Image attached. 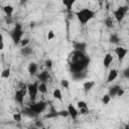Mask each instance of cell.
I'll return each instance as SVG.
<instances>
[{"mask_svg":"<svg viewBox=\"0 0 129 129\" xmlns=\"http://www.w3.org/2000/svg\"><path fill=\"white\" fill-rule=\"evenodd\" d=\"M90 63V57L86 56L84 51L74 50L71 56L70 70L72 73H81L86 72Z\"/></svg>","mask_w":129,"mask_h":129,"instance_id":"6da1fadb","label":"cell"},{"mask_svg":"<svg viewBox=\"0 0 129 129\" xmlns=\"http://www.w3.org/2000/svg\"><path fill=\"white\" fill-rule=\"evenodd\" d=\"M75 15L78 19V21L82 25H86L88 22H90L96 15V12L93 11L90 8H83L77 12H75Z\"/></svg>","mask_w":129,"mask_h":129,"instance_id":"7a4b0ae2","label":"cell"},{"mask_svg":"<svg viewBox=\"0 0 129 129\" xmlns=\"http://www.w3.org/2000/svg\"><path fill=\"white\" fill-rule=\"evenodd\" d=\"M23 33H24V31H23L22 25L20 23H16L14 28L10 31V37H11V39L15 45H19V42L22 39Z\"/></svg>","mask_w":129,"mask_h":129,"instance_id":"3957f363","label":"cell"},{"mask_svg":"<svg viewBox=\"0 0 129 129\" xmlns=\"http://www.w3.org/2000/svg\"><path fill=\"white\" fill-rule=\"evenodd\" d=\"M127 12H128V5L119 6L117 9L113 10V15H114L115 20L118 23H121V21L124 19V17H125V15H126Z\"/></svg>","mask_w":129,"mask_h":129,"instance_id":"277c9868","label":"cell"},{"mask_svg":"<svg viewBox=\"0 0 129 129\" xmlns=\"http://www.w3.org/2000/svg\"><path fill=\"white\" fill-rule=\"evenodd\" d=\"M28 106L33 110V112L36 115H40L41 113H43L45 111V109L47 107V104L44 101H37V102H32Z\"/></svg>","mask_w":129,"mask_h":129,"instance_id":"5b68a950","label":"cell"},{"mask_svg":"<svg viewBox=\"0 0 129 129\" xmlns=\"http://www.w3.org/2000/svg\"><path fill=\"white\" fill-rule=\"evenodd\" d=\"M38 83L39 82H34V83H30L26 86V91H27V94L31 101H34L38 94Z\"/></svg>","mask_w":129,"mask_h":129,"instance_id":"8992f818","label":"cell"},{"mask_svg":"<svg viewBox=\"0 0 129 129\" xmlns=\"http://www.w3.org/2000/svg\"><path fill=\"white\" fill-rule=\"evenodd\" d=\"M27 91H26V87L24 86L23 88H20L18 89L16 92H15V95H14V100L16 101V103L20 104V105H23L24 103V98H25V95H26Z\"/></svg>","mask_w":129,"mask_h":129,"instance_id":"52a82bcc","label":"cell"},{"mask_svg":"<svg viewBox=\"0 0 129 129\" xmlns=\"http://www.w3.org/2000/svg\"><path fill=\"white\" fill-rule=\"evenodd\" d=\"M114 52L116 53V55H117V57H118V60H119L120 62H122V61L124 60L125 56H126L127 53H128V49H127L126 47H124V46H117V47L114 49Z\"/></svg>","mask_w":129,"mask_h":129,"instance_id":"ba28073f","label":"cell"},{"mask_svg":"<svg viewBox=\"0 0 129 129\" xmlns=\"http://www.w3.org/2000/svg\"><path fill=\"white\" fill-rule=\"evenodd\" d=\"M36 78L39 83H47L48 80L50 79V75H49L48 71H42L36 75Z\"/></svg>","mask_w":129,"mask_h":129,"instance_id":"9c48e42d","label":"cell"},{"mask_svg":"<svg viewBox=\"0 0 129 129\" xmlns=\"http://www.w3.org/2000/svg\"><path fill=\"white\" fill-rule=\"evenodd\" d=\"M67 110H68V112H69V116H70L73 120H76L77 117H78V115H79L78 109H77L73 104H69Z\"/></svg>","mask_w":129,"mask_h":129,"instance_id":"30bf717a","label":"cell"},{"mask_svg":"<svg viewBox=\"0 0 129 129\" xmlns=\"http://www.w3.org/2000/svg\"><path fill=\"white\" fill-rule=\"evenodd\" d=\"M113 60H114L113 54L110 53V52H107V53L105 54L104 58H103V66H104V68H105V69H108V68L111 66V63H112Z\"/></svg>","mask_w":129,"mask_h":129,"instance_id":"8fae6325","label":"cell"},{"mask_svg":"<svg viewBox=\"0 0 129 129\" xmlns=\"http://www.w3.org/2000/svg\"><path fill=\"white\" fill-rule=\"evenodd\" d=\"M21 113H22V115H25V116H27V117H29V118H32V119H35V118L38 116V115H36V114L33 112V110H32L29 106L24 107V108L22 109Z\"/></svg>","mask_w":129,"mask_h":129,"instance_id":"7c38bea8","label":"cell"},{"mask_svg":"<svg viewBox=\"0 0 129 129\" xmlns=\"http://www.w3.org/2000/svg\"><path fill=\"white\" fill-rule=\"evenodd\" d=\"M118 70H116V69H112V70H110V72L108 73V76H107V83H112L113 81H115L116 79H117V77H118Z\"/></svg>","mask_w":129,"mask_h":129,"instance_id":"4fadbf2b","label":"cell"},{"mask_svg":"<svg viewBox=\"0 0 129 129\" xmlns=\"http://www.w3.org/2000/svg\"><path fill=\"white\" fill-rule=\"evenodd\" d=\"M3 12L5 13V15L8 17V18H11L12 17V14L14 12V7L10 4H7L5 6H3Z\"/></svg>","mask_w":129,"mask_h":129,"instance_id":"5bb4252c","label":"cell"},{"mask_svg":"<svg viewBox=\"0 0 129 129\" xmlns=\"http://www.w3.org/2000/svg\"><path fill=\"white\" fill-rule=\"evenodd\" d=\"M28 73H29V75H31V76H35L36 75V73H37V71H38V64L36 63V62H30L29 64H28Z\"/></svg>","mask_w":129,"mask_h":129,"instance_id":"9a60e30c","label":"cell"},{"mask_svg":"<svg viewBox=\"0 0 129 129\" xmlns=\"http://www.w3.org/2000/svg\"><path fill=\"white\" fill-rule=\"evenodd\" d=\"M86 47H87V43H86V42L78 41V42H75V43H74V48H75V50H80V51H84V52H85Z\"/></svg>","mask_w":129,"mask_h":129,"instance_id":"2e32d148","label":"cell"},{"mask_svg":"<svg viewBox=\"0 0 129 129\" xmlns=\"http://www.w3.org/2000/svg\"><path fill=\"white\" fill-rule=\"evenodd\" d=\"M120 86L119 85H114V86H111L109 88V91H108V95L111 97V98H115L116 95H117V92L119 90Z\"/></svg>","mask_w":129,"mask_h":129,"instance_id":"e0dca14e","label":"cell"},{"mask_svg":"<svg viewBox=\"0 0 129 129\" xmlns=\"http://www.w3.org/2000/svg\"><path fill=\"white\" fill-rule=\"evenodd\" d=\"M95 85H96V83L94 81H87L83 84V88H84L85 92H90L95 87Z\"/></svg>","mask_w":129,"mask_h":129,"instance_id":"ac0fdd59","label":"cell"},{"mask_svg":"<svg viewBox=\"0 0 129 129\" xmlns=\"http://www.w3.org/2000/svg\"><path fill=\"white\" fill-rule=\"evenodd\" d=\"M61 2L63 4V6L67 8V10L68 11H71L72 8H73V6L77 2V0H61Z\"/></svg>","mask_w":129,"mask_h":129,"instance_id":"d6986e66","label":"cell"},{"mask_svg":"<svg viewBox=\"0 0 129 129\" xmlns=\"http://www.w3.org/2000/svg\"><path fill=\"white\" fill-rule=\"evenodd\" d=\"M72 77L74 80L76 81H80V80H83L87 77V74L85 72H81V73H72Z\"/></svg>","mask_w":129,"mask_h":129,"instance_id":"ffe728a7","label":"cell"},{"mask_svg":"<svg viewBox=\"0 0 129 129\" xmlns=\"http://www.w3.org/2000/svg\"><path fill=\"white\" fill-rule=\"evenodd\" d=\"M52 97L55 99V100H58V101H62V94H61V91L60 89H54L53 92H52Z\"/></svg>","mask_w":129,"mask_h":129,"instance_id":"44dd1931","label":"cell"},{"mask_svg":"<svg viewBox=\"0 0 129 129\" xmlns=\"http://www.w3.org/2000/svg\"><path fill=\"white\" fill-rule=\"evenodd\" d=\"M120 37L116 34V33H112L111 35H110V37H109V42L110 43H113V44H117V43H119L120 42Z\"/></svg>","mask_w":129,"mask_h":129,"instance_id":"7402d4cb","label":"cell"},{"mask_svg":"<svg viewBox=\"0 0 129 129\" xmlns=\"http://www.w3.org/2000/svg\"><path fill=\"white\" fill-rule=\"evenodd\" d=\"M20 53H21L22 55H30V54L32 53V48H31L30 46H28V45H26V46H24V47H21Z\"/></svg>","mask_w":129,"mask_h":129,"instance_id":"603a6c76","label":"cell"},{"mask_svg":"<svg viewBox=\"0 0 129 129\" xmlns=\"http://www.w3.org/2000/svg\"><path fill=\"white\" fill-rule=\"evenodd\" d=\"M38 92H40L41 94H46L47 93L46 83H38Z\"/></svg>","mask_w":129,"mask_h":129,"instance_id":"cb8c5ba5","label":"cell"},{"mask_svg":"<svg viewBox=\"0 0 129 129\" xmlns=\"http://www.w3.org/2000/svg\"><path fill=\"white\" fill-rule=\"evenodd\" d=\"M10 75H11V72H10V69L8 68V69H4V70L2 71L0 77H1L2 79H8V78L10 77Z\"/></svg>","mask_w":129,"mask_h":129,"instance_id":"d4e9b609","label":"cell"},{"mask_svg":"<svg viewBox=\"0 0 129 129\" xmlns=\"http://www.w3.org/2000/svg\"><path fill=\"white\" fill-rule=\"evenodd\" d=\"M12 118L15 122H21L22 121V113L21 112H17V113H13Z\"/></svg>","mask_w":129,"mask_h":129,"instance_id":"484cf974","label":"cell"},{"mask_svg":"<svg viewBox=\"0 0 129 129\" xmlns=\"http://www.w3.org/2000/svg\"><path fill=\"white\" fill-rule=\"evenodd\" d=\"M104 23H105V25H106L108 28H113V26H114V24H113V19H112L110 16H108V17L105 19Z\"/></svg>","mask_w":129,"mask_h":129,"instance_id":"4316f807","label":"cell"},{"mask_svg":"<svg viewBox=\"0 0 129 129\" xmlns=\"http://www.w3.org/2000/svg\"><path fill=\"white\" fill-rule=\"evenodd\" d=\"M110 100H111V97L108 95V93L107 94H105V95H103V97H102V104L103 105H108L109 103H110Z\"/></svg>","mask_w":129,"mask_h":129,"instance_id":"83f0119b","label":"cell"},{"mask_svg":"<svg viewBox=\"0 0 129 129\" xmlns=\"http://www.w3.org/2000/svg\"><path fill=\"white\" fill-rule=\"evenodd\" d=\"M29 42H30V40L27 38V37H22V39L20 40V42H19V45L21 46V47H24V46H26V45H28L29 44Z\"/></svg>","mask_w":129,"mask_h":129,"instance_id":"f1b7e54d","label":"cell"},{"mask_svg":"<svg viewBox=\"0 0 129 129\" xmlns=\"http://www.w3.org/2000/svg\"><path fill=\"white\" fill-rule=\"evenodd\" d=\"M60 86H61L63 89H69V87H70V82H69L67 79H61V80H60Z\"/></svg>","mask_w":129,"mask_h":129,"instance_id":"f546056e","label":"cell"},{"mask_svg":"<svg viewBox=\"0 0 129 129\" xmlns=\"http://www.w3.org/2000/svg\"><path fill=\"white\" fill-rule=\"evenodd\" d=\"M54 117H57V111H55L51 108V111L45 115V118H54Z\"/></svg>","mask_w":129,"mask_h":129,"instance_id":"4dcf8cb0","label":"cell"},{"mask_svg":"<svg viewBox=\"0 0 129 129\" xmlns=\"http://www.w3.org/2000/svg\"><path fill=\"white\" fill-rule=\"evenodd\" d=\"M57 116L67 118V117H69V112H68V110H60V111H57Z\"/></svg>","mask_w":129,"mask_h":129,"instance_id":"1f68e13d","label":"cell"},{"mask_svg":"<svg viewBox=\"0 0 129 129\" xmlns=\"http://www.w3.org/2000/svg\"><path fill=\"white\" fill-rule=\"evenodd\" d=\"M77 108L78 109H82V108H88V105L85 101H79L77 103Z\"/></svg>","mask_w":129,"mask_h":129,"instance_id":"d6a6232c","label":"cell"},{"mask_svg":"<svg viewBox=\"0 0 129 129\" xmlns=\"http://www.w3.org/2000/svg\"><path fill=\"white\" fill-rule=\"evenodd\" d=\"M44 64H45V67H46L48 70H50V69L52 68V64H53V62H52V60H51L50 58H47V59L45 60Z\"/></svg>","mask_w":129,"mask_h":129,"instance_id":"836d02e7","label":"cell"},{"mask_svg":"<svg viewBox=\"0 0 129 129\" xmlns=\"http://www.w3.org/2000/svg\"><path fill=\"white\" fill-rule=\"evenodd\" d=\"M4 49V37H3V34L0 32V50H3Z\"/></svg>","mask_w":129,"mask_h":129,"instance_id":"e575fe53","label":"cell"},{"mask_svg":"<svg viewBox=\"0 0 129 129\" xmlns=\"http://www.w3.org/2000/svg\"><path fill=\"white\" fill-rule=\"evenodd\" d=\"M47 40H51V39H53L54 38V32L52 31V30H49L48 31V33H47Z\"/></svg>","mask_w":129,"mask_h":129,"instance_id":"d590c367","label":"cell"},{"mask_svg":"<svg viewBox=\"0 0 129 129\" xmlns=\"http://www.w3.org/2000/svg\"><path fill=\"white\" fill-rule=\"evenodd\" d=\"M79 114H82V115H86L89 113V109L88 108H82V109H79Z\"/></svg>","mask_w":129,"mask_h":129,"instance_id":"8d00e7d4","label":"cell"},{"mask_svg":"<svg viewBox=\"0 0 129 129\" xmlns=\"http://www.w3.org/2000/svg\"><path fill=\"white\" fill-rule=\"evenodd\" d=\"M124 94H125V90H124V89H122V88L120 87V88H119V90H118V92H117L116 97H122Z\"/></svg>","mask_w":129,"mask_h":129,"instance_id":"74e56055","label":"cell"},{"mask_svg":"<svg viewBox=\"0 0 129 129\" xmlns=\"http://www.w3.org/2000/svg\"><path fill=\"white\" fill-rule=\"evenodd\" d=\"M123 76L126 78V79H129V68H126L123 72Z\"/></svg>","mask_w":129,"mask_h":129,"instance_id":"f35d334b","label":"cell"},{"mask_svg":"<svg viewBox=\"0 0 129 129\" xmlns=\"http://www.w3.org/2000/svg\"><path fill=\"white\" fill-rule=\"evenodd\" d=\"M36 125H37L38 127H43V124H42L41 122H40V123H39V122H36Z\"/></svg>","mask_w":129,"mask_h":129,"instance_id":"ab89813d","label":"cell"},{"mask_svg":"<svg viewBox=\"0 0 129 129\" xmlns=\"http://www.w3.org/2000/svg\"><path fill=\"white\" fill-rule=\"evenodd\" d=\"M27 1H28V0H20V4H21V5H23V4H25Z\"/></svg>","mask_w":129,"mask_h":129,"instance_id":"60d3db41","label":"cell"},{"mask_svg":"<svg viewBox=\"0 0 129 129\" xmlns=\"http://www.w3.org/2000/svg\"><path fill=\"white\" fill-rule=\"evenodd\" d=\"M0 92H1V88H0Z\"/></svg>","mask_w":129,"mask_h":129,"instance_id":"b9f144b4","label":"cell"}]
</instances>
